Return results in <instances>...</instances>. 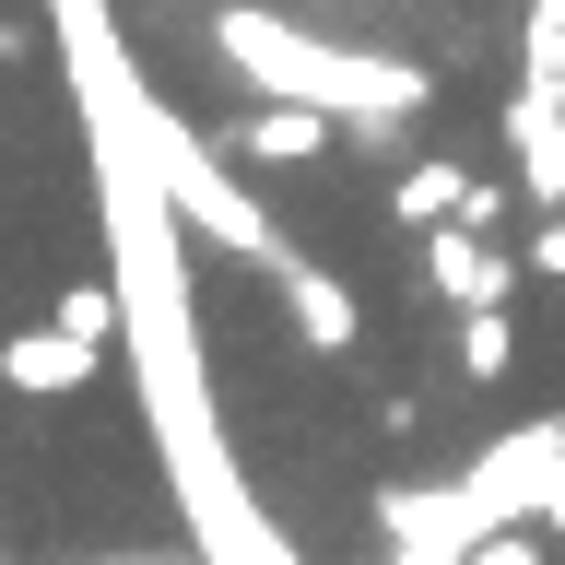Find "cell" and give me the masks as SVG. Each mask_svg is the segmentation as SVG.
<instances>
[{"label":"cell","mask_w":565,"mask_h":565,"mask_svg":"<svg viewBox=\"0 0 565 565\" xmlns=\"http://www.w3.org/2000/svg\"><path fill=\"white\" fill-rule=\"evenodd\" d=\"M83 365H95V330H24V342H0V377L12 388H35V401H47V388H83Z\"/></svg>","instance_id":"cell-1"}]
</instances>
